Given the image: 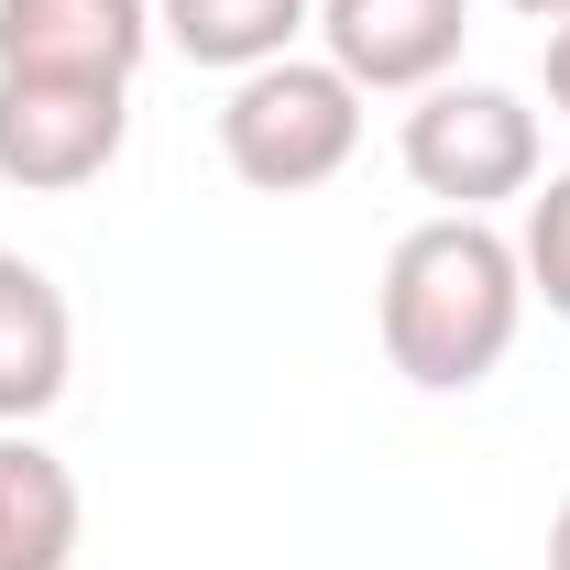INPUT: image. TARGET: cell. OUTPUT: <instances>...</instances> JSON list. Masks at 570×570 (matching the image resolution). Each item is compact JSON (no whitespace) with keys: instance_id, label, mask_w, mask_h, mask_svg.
<instances>
[{"instance_id":"6da1fadb","label":"cell","mask_w":570,"mask_h":570,"mask_svg":"<svg viewBox=\"0 0 570 570\" xmlns=\"http://www.w3.org/2000/svg\"><path fill=\"white\" fill-rule=\"evenodd\" d=\"M373 330H384V362L417 395H472L515 352V330H527V264H515V242L494 219H461V209L417 219L384 253Z\"/></svg>"},{"instance_id":"7a4b0ae2","label":"cell","mask_w":570,"mask_h":570,"mask_svg":"<svg viewBox=\"0 0 570 570\" xmlns=\"http://www.w3.org/2000/svg\"><path fill=\"white\" fill-rule=\"evenodd\" d=\"M362 154V88L330 56H275V67L230 77L219 99V165L253 198H307Z\"/></svg>"},{"instance_id":"3957f363","label":"cell","mask_w":570,"mask_h":570,"mask_svg":"<svg viewBox=\"0 0 570 570\" xmlns=\"http://www.w3.org/2000/svg\"><path fill=\"white\" fill-rule=\"evenodd\" d=\"M395 154H406L417 198H439V209H461V219H494L504 198H527L538 165H549L527 88H494V77H439V88H417Z\"/></svg>"},{"instance_id":"277c9868","label":"cell","mask_w":570,"mask_h":570,"mask_svg":"<svg viewBox=\"0 0 570 570\" xmlns=\"http://www.w3.org/2000/svg\"><path fill=\"white\" fill-rule=\"evenodd\" d=\"M121 142H132L121 77H0V187L77 198L121 165Z\"/></svg>"},{"instance_id":"5b68a950","label":"cell","mask_w":570,"mask_h":570,"mask_svg":"<svg viewBox=\"0 0 570 570\" xmlns=\"http://www.w3.org/2000/svg\"><path fill=\"white\" fill-rule=\"evenodd\" d=\"M461 33H472V0H318V45L330 67L352 77L362 99H417L461 67Z\"/></svg>"},{"instance_id":"8992f818","label":"cell","mask_w":570,"mask_h":570,"mask_svg":"<svg viewBox=\"0 0 570 570\" xmlns=\"http://www.w3.org/2000/svg\"><path fill=\"white\" fill-rule=\"evenodd\" d=\"M154 56V0H0V77H121Z\"/></svg>"},{"instance_id":"52a82bcc","label":"cell","mask_w":570,"mask_h":570,"mask_svg":"<svg viewBox=\"0 0 570 570\" xmlns=\"http://www.w3.org/2000/svg\"><path fill=\"white\" fill-rule=\"evenodd\" d=\"M67 373H77V318H67V285L45 275L33 253H0V428L56 417Z\"/></svg>"},{"instance_id":"ba28073f","label":"cell","mask_w":570,"mask_h":570,"mask_svg":"<svg viewBox=\"0 0 570 570\" xmlns=\"http://www.w3.org/2000/svg\"><path fill=\"white\" fill-rule=\"evenodd\" d=\"M77 538H88L77 472L33 428H0V570H67Z\"/></svg>"},{"instance_id":"9c48e42d","label":"cell","mask_w":570,"mask_h":570,"mask_svg":"<svg viewBox=\"0 0 570 570\" xmlns=\"http://www.w3.org/2000/svg\"><path fill=\"white\" fill-rule=\"evenodd\" d=\"M307 22H318V0H154V45H176L187 67H219V77L296 56Z\"/></svg>"},{"instance_id":"30bf717a","label":"cell","mask_w":570,"mask_h":570,"mask_svg":"<svg viewBox=\"0 0 570 570\" xmlns=\"http://www.w3.org/2000/svg\"><path fill=\"white\" fill-rule=\"evenodd\" d=\"M515 264H527V296L570 318V165L527 187V230H515Z\"/></svg>"},{"instance_id":"8fae6325","label":"cell","mask_w":570,"mask_h":570,"mask_svg":"<svg viewBox=\"0 0 570 570\" xmlns=\"http://www.w3.org/2000/svg\"><path fill=\"white\" fill-rule=\"evenodd\" d=\"M549 110H560V121H570V22H560V33H549Z\"/></svg>"},{"instance_id":"7c38bea8","label":"cell","mask_w":570,"mask_h":570,"mask_svg":"<svg viewBox=\"0 0 570 570\" xmlns=\"http://www.w3.org/2000/svg\"><path fill=\"white\" fill-rule=\"evenodd\" d=\"M504 11H527V22H549V33L570 22V0H504Z\"/></svg>"},{"instance_id":"4fadbf2b","label":"cell","mask_w":570,"mask_h":570,"mask_svg":"<svg viewBox=\"0 0 570 570\" xmlns=\"http://www.w3.org/2000/svg\"><path fill=\"white\" fill-rule=\"evenodd\" d=\"M549 570H570V504L549 515Z\"/></svg>"}]
</instances>
